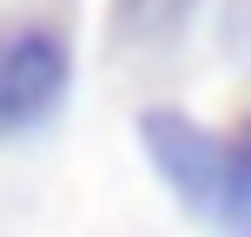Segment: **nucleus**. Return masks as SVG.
Here are the masks:
<instances>
[{
  "label": "nucleus",
  "instance_id": "f257e3e1",
  "mask_svg": "<svg viewBox=\"0 0 251 237\" xmlns=\"http://www.w3.org/2000/svg\"><path fill=\"white\" fill-rule=\"evenodd\" d=\"M139 151L192 224L251 237V119L218 132L178 106H146L139 112Z\"/></svg>",
  "mask_w": 251,
  "mask_h": 237
},
{
  "label": "nucleus",
  "instance_id": "f03ea898",
  "mask_svg": "<svg viewBox=\"0 0 251 237\" xmlns=\"http://www.w3.org/2000/svg\"><path fill=\"white\" fill-rule=\"evenodd\" d=\"M73 86V33L60 20H13L0 40V132L33 138L60 119Z\"/></svg>",
  "mask_w": 251,
  "mask_h": 237
},
{
  "label": "nucleus",
  "instance_id": "7ed1b4c3",
  "mask_svg": "<svg viewBox=\"0 0 251 237\" xmlns=\"http://www.w3.org/2000/svg\"><path fill=\"white\" fill-rule=\"evenodd\" d=\"M199 13V0H106V26L119 46H159Z\"/></svg>",
  "mask_w": 251,
  "mask_h": 237
},
{
  "label": "nucleus",
  "instance_id": "20e7f679",
  "mask_svg": "<svg viewBox=\"0 0 251 237\" xmlns=\"http://www.w3.org/2000/svg\"><path fill=\"white\" fill-rule=\"evenodd\" d=\"M218 40L238 66H251V0H225L218 7Z\"/></svg>",
  "mask_w": 251,
  "mask_h": 237
}]
</instances>
